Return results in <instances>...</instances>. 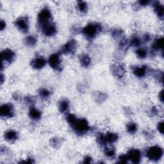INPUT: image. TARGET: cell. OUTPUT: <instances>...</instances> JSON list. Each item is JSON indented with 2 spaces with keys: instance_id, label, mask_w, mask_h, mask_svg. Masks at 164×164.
<instances>
[{
  "instance_id": "1",
  "label": "cell",
  "mask_w": 164,
  "mask_h": 164,
  "mask_svg": "<svg viewBox=\"0 0 164 164\" xmlns=\"http://www.w3.org/2000/svg\"><path fill=\"white\" fill-rule=\"evenodd\" d=\"M66 120L75 133L79 135H82L87 133L90 128L88 121L86 119L84 118L78 119L73 114H67Z\"/></svg>"
},
{
  "instance_id": "2",
  "label": "cell",
  "mask_w": 164,
  "mask_h": 164,
  "mask_svg": "<svg viewBox=\"0 0 164 164\" xmlns=\"http://www.w3.org/2000/svg\"><path fill=\"white\" fill-rule=\"evenodd\" d=\"M102 26L99 23H90L83 28V35L89 40H92L102 31Z\"/></svg>"
},
{
  "instance_id": "3",
  "label": "cell",
  "mask_w": 164,
  "mask_h": 164,
  "mask_svg": "<svg viewBox=\"0 0 164 164\" xmlns=\"http://www.w3.org/2000/svg\"><path fill=\"white\" fill-rule=\"evenodd\" d=\"M119 136L117 134L112 132H108L106 135L100 133L97 137V141L101 145H107V144H113L115 142Z\"/></svg>"
},
{
  "instance_id": "4",
  "label": "cell",
  "mask_w": 164,
  "mask_h": 164,
  "mask_svg": "<svg viewBox=\"0 0 164 164\" xmlns=\"http://www.w3.org/2000/svg\"><path fill=\"white\" fill-rule=\"evenodd\" d=\"M163 149L159 146L150 147L146 151L147 158L151 161H158L163 156Z\"/></svg>"
},
{
  "instance_id": "5",
  "label": "cell",
  "mask_w": 164,
  "mask_h": 164,
  "mask_svg": "<svg viewBox=\"0 0 164 164\" xmlns=\"http://www.w3.org/2000/svg\"><path fill=\"white\" fill-rule=\"evenodd\" d=\"M51 12L48 8L43 9L39 12L37 17V21L39 27H42L44 25L49 23L51 19Z\"/></svg>"
},
{
  "instance_id": "6",
  "label": "cell",
  "mask_w": 164,
  "mask_h": 164,
  "mask_svg": "<svg viewBox=\"0 0 164 164\" xmlns=\"http://www.w3.org/2000/svg\"><path fill=\"white\" fill-rule=\"evenodd\" d=\"M111 71L112 75L118 79L122 78L126 75V71L123 64H115L111 66Z\"/></svg>"
},
{
  "instance_id": "7",
  "label": "cell",
  "mask_w": 164,
  "mask_h": 164,
  "mask_svg": "<svg viewBox=\"0 0 164 164\" xmlns=\"http://www.w3.org/2000/svg\"><path fill=\"white\" fill-rule=\"evenodd\" d=\"M48 63L51 68H53L56 71H61L62 60L60 59V53H54L50 55L48 59Z\"/></svg>"
},
{
  "instance_id": "8",
  "label": "cell",
  "mask_w": 164,
  "mask_h": 164,
  "mask_svg": "<svg viewBox=\"0 0 164 164\" xmlns=\"http://www.w3.org/2000/svg\"><path fill=\"white\" fill-rule=\"evenodd\" d=\"M0 115L2 118H11L14 115V107L10 103L3 104L0 107Z\"/></svg>"
},
{
  "instance_id": "9",
  "label": "cell",
  "mask_w": 164,
  "mask_h": 164,
  "mask_svg": "<svg viewBox=\"0 0 164 164\" xmlns=\"http://www.w3.org/2000/svg\"><path fill=\"white\" fill-rule=\"evenodd\" d=\"M77 48V42L74 39L69 41L64 44L61 48L60 53L62 54H74Z\"/></svg>"
},
{
  "instance_id": "10",
  "label": "cell",
  "mask_w": 164,
  "mask_h": 164,
  "mask_svg": "<svg viewBox=\"0 0 164 164\" xmlns=\"http://www.w3.org/2000/svg\"><path fill=\"white\" fill-rule=\"evenodd\" d=\"M15 25L20 31L27 33L29 30V21L28 17H19L16 21Z\"/></svg>"
},
{
  "instance_id": "11",
  "label": "cell",
  "mask_w": 164,
  "mask_h": 164,
  "mask_svg": "<svg viewBox=\"0 0 164 164\" xmlns=\"http://www.w3.org/2000/svg\"><path fill=\"white\" fill-rule=\"evenodd\" d=\"M16 57V53L10 49H5L2 52V65L5 63L9 64L14 60Z\"/></svg>"
},
{
  "instance_id": "12",
  "label": "cell",
  "mask_w": 164,
  "mask_h": 164,
  "mask_svg": "<svg viewBox=\"0 0 164 164\" xmlns=\"http://www.w3.org/2000/svg\"><path fill=\"white\" fill-rule=\"evenodd\" d=\"M41 29L43 34L47 37L54 36L57 32L56 25L51 22L44 25L43 27H41Z\"/></svg>"
},
{
  "instance_id": "13",
  "label": "cell",
  "mask_w": 164,
  "mask_h": 164,
  "mask_svg": "<svg viewBox=\"0 0 164 164\" xmlns=\"http://www.w3.org/2000/svg\"><path fill=\"white\" fill-rule=\"evenodd\" d=\"M128 160L133 163H139L141 160V153L140 150L137 149H132L127 154Z\"/></svg>"
},
{
  "instance_id": "14",
  "label": "cell",
  "mask_w": 164,
  "mask_h": 164,
  "mask_svg": "<svg viewBox=\"0 0 164 164\" xmlns=\"http://www.w3.org/2000/svg\"><path fill=\"white\" fill-rule=\"evenodd\" d=\"M30 64L31 66L35 69H41L46 64V60L43 56H37L33 59Z\"/></svg>"
},
{
  "instance_id": "15",
  "label": "cell",
  "mask_w": 164,
  "mask_h": 164,
  "mask_svg": "<svg viewBox=\"0 0 164 164\" xmlns=\"http://www.w3.org/2000/svg\"><path fill=\"white\" fill-rule=\"evenodd\" d=\"M19 137V134L14 129H9L6 131L4 133L5 139L10 142H13L16 141Z\"/></svg>"
},
{
  "instance_id": "16",
  "label": "cell",
  "mask_w": 164,
  "mask_h": 164,
  "mask_svg": "<svg viewBox=\"0 0 164 164\" xmlns=\"http://www.w3.org/2000/svg\"><path fill=\"white\" fill-rule=\"evenodd\" d=\"M133 73L138 78H143L146 76L148 67L146 65H142V66H135L132 68Z\"/></svg>"
},
{
  "instance_id": "17",
  "label": "cell",
  "mask_w": 164,
  "mask_h": 164,
  "mask_svg": "<svg viewBox=\"0 0 164 164\" xmlns=\"http://www.w3.org/2000/svg\"><path fill=\"white\" fill-rule=\"evenodd\" d=\"M163 47V38L162 37L156 38L152 46L151 53H153L154 55H155L157 51L159 49H162Z\"/></svg>"
},
{
  "instance_id": "18",
  "label": "cell",
  "mask_w": 164,
  "mask_h": 164,
  "mask_svg": "<svg viewBox=\"0 0 164 164\" xmlns=\"http://www.w3.org/2000/svg\"><path fill=\"white\" fill-rule=\"evenodd\" d=\"M29 117H30V119L34 121H38L41 118L42 114L41 111H39L38 109L34 108V107H31L30 109L29 113H28Z\"/></svg>"
},
{
  "instance_id": "19",
  "label": "cell",
  "mask_w": 164,
  "mask_h": 164,
  "mask_svg": "<svg viewBox=\"0 0 164 164\" xmlns=\"http://www.w3.org/2000/svg\"><path fill=\"white\" fill-rule=\"evenodd\" d=\"M153 9L155 12H156V15L160 19L163 18V6L159 2H154L153 5Z\"/></svg>"
},
{
  "instance_id": "20",
  "label": "cell",
  "mask_w": 164,
  "mask_h": 164,
  "mask_svg": "<svg viewBox=\"0 0 164 164\" xmlns=\"http://www.w3.org/2000/svg\"><path fill=\"white\" fill-rule=\"evenodd\" d=\"M69 108V101L66 99L62 100L58 103V110L61 113L67 112Z\"/></svg>"
},
{
  "instance_id": "21",
  "label": "cell",
  "mask_w": 164,
  "mask_h": 164,
  "mask_svg": "<svg viewBox=\"0 0 164 164\" xmlns=\"http://www.w3.org/2000/svg\"><path fill=\"white\" fill-rule=\"evenodd\" d=\"M79 60L82 66L84 67H88L91 63L90 58L87 54L81 55L79 57Z\"/></svg>"
},
{
  "instance_id": "22",
  "label": "cell",
  "mask_w": 164,
  "mask_h": 164,
  "mask_svg": "<svg viewBox=\"0 0 164 164\" xmlns=\"http://www.w3.org/2000/svg\"><path fill=\"white\" fill-rule=\"evenodd\" d=\"M104 154L108 158L112 159L115 156V149L113 146H106L103 150Z\"/></svg>"
},
{
  "instance_id": "23",
  "label": "cell",
  "mask_w": 164,
  "mask_h": 164,
  "mask_svg": "<svg viewBox=\"0 0 164 164\" xmlns=\"http://www.w3.org/2000/svg\"><path fill=\"white\" fill-rule=\"evenodd\" d=\"M130 46V43H129V40L128 39L124 38H122V40L119 42V49L122 51V52H125L128 50L129 47Z\"/></svg>"
},
{
  "instance_id": "24",
  "label": "cell",
  "mask_w": 164,
  "mask_h": 164,
  "mask_svg": "<svg viewBox=\"0 0 164 164\" xmlns=\"http://www.w3.org/2000/svg\"><path fill=\"white\" fill-rule=\"evenodd\" d=\"M37 39L34 35H29L26 37V38L24 39L25 44L29 47H34V46L37 44Z\"/></svg>"
},
{
  "instance_id": "25",
  "label": "cell",
  "mask_w": 164,
  "mask_h": 164,
  "mask_svg": "<svg viewBox=\"0 0 164 164\" xmlns=\"http://www.w3.org/2000/svg\"><path fill=\"white\" fill-rule=\"evenodd\" d=\"M50 145L51 147H53V148L58 149V148H60V146L62 145V140L60 138L58 137H53L50 140Z\"/></svg>"
},
{
  "instance_id": "26",
  "label": "cell",
  "mask_w": 164,
  "mask_h": 164,
  "mask_svg": "<svg viewBox=\"0 0 164 164\" xmlns=\"http://www.w3.org/2000/svg\"><path fill=\"white\" fill-rule=\"evenodd\" d=\"M130 46L133 47H139L142 44V40L141 38L138 36H134L132 38L131 40H129Z\"/></svg>"
},
{
  "instance_id": "27",
  "label": "cell",
  "mask_w": 164,
  "mask_h": 164,
  "mask_svg": "<svg viewBox=\"0 0 164 164\" xmlns=\"http://www.w3.org/2000/svg\"><path fill=\"white\" fill-rule=\"evenodd\" d=\"M152 74L153 76V78L155 79L159 82L160 83L163 82V72L159 70H155L152 72Z\"/></svg>"
},
{
  "instance_id": "28",
  "label": "cell",
  "mask_w": 164,
  "mask_h": 164,
  "mask_svg": "<svg viewBox=\"0 0 164 164\" xmlns=\"http://www.w3.org/2000/svg\"><path fill=\"white\" fill-rule=\"evenodd\" d=\"M126 130L130 134H135L137 131V125L134 122H129L126 125Z\"/></svg>"
},
{
  "instance_id": "29",
  "label": "cell",
  "mask_w": 164,
  "mask_h": 164,
  "mask_svg": "<svg viewBox=\"0 0 164 164\" xmlns=\"http://www.w3.org/2000/svg\"><path fill=\"white\" fill-rule=\"evenodd\" d=\"M38 94L42 99H44V100L48 99V98H49L50 95H51L50 92L48 89H44V88H42L39 90Z\"/></svg>"
},
{
  "instance_id": "30",
  "label": "cell",
  "mask_w": 164,
  "mask_h": 164,
  "mask_svg": "<svg viewBox=\"0 0 164 164\" xmlns=\"http://www.w3.org/2000/svg\"><path fill=\"white\" fill-rule=\"evenodd\" d=\"M107 96L106 94L103 93H100V92H97V93L94 96V99L96 102H103L104 100L107 99Z\"/></svg>"
},
{
  "instance_id": "31",
  "label": "cell",
  "mask_w": 164,
  "mask_h": 164,
  "mask_svg": "<svg viewBox=\"0 0 164 164\" xmlns=\"http://www.w3.org/2000/svg\"><path fill=\"white\" fill-rule=\"evenodd\" d=\"M137 56L140 59H144L146 58L148 55V51L144 48H139L135 51Z\"/></svg>"
},
{
  "instance_id": "32",
  "label": "cell",
  "mask_w": 164,
  "mask_h": 164,
  "mask_svg": "<svg viewBox=\"0 0 164 164\" xmlns=\"http://www.w3.org/2000/svg\"><path fill=\"white\" fill-rule=\"evenodd\" d=\"M78 9L82 13H86L88 10V5L85 2H78Z\"/></svg>"
},
{
  "instance_id": "33",
  "label": "cell",
  "mask_w": 164,
  "mask_h": 164,
  "mask_svg": "<svg viewBox=\"0 0 164 164\" xmlns=\"http://www.w3.org/2000/svg\"><path fill=\"white\" fill-rule=\"evenodd\" d=\"M124 34L123 30L121 29H115L111 31V35L115 39H119Z\"/></svg>"
},
{
  "instance_id": "34",
  "label": "cell",
  "mask_w": 164,
  "mask_h": 164,
  "mask_svg": "<svg viewBox=\"0 0 164 164\" xmlns=\"http://www.w3.org/2000/svg\"><path fill=\"white\" fill-rule=\"evenodd\" d=\"M24 101H25V103H27V104H30V105H31V104L35 103V98L34 97H32V96H27V97H24Z\"/></svg>"
},
{
  "instance_id": "35",
  "label": "cell",
  "mask_w": 164,
  "mask_h": 164,
  "mask_svg": "<svg viewBox=\"0 0 164 164\" xmlns=\"http://www.w3.org/2000/svg\"><path fill=\"white\" fill-rule=\"evenodd\" d=\"M128 158L127 155H121L119 157V161L118 162L121 163H126L128 161Z\"/></svg>"
},
{
  "instance_id": "36",
  "label": "cell",
  "mask_w": 164,
  "mask_h": 164,
  "mask_svg": "<svg viewBox=\"0 0 164 164\" xmlns=\"http://www.w3.org/2000/svg\"><path fill=\"white\" fill-rule=\"evenodd\" d=\"M143 134L148 139H153V137H154L153 133L152 132H151V131H149V130L144 131Z\"/></svg>"
},
{
  "instance_id": "37",
  "label": "cell",
  "mask_w": 164,
  "mask_h": 164,
  "mask_svg": "<svg viewBox=\"0 0 164 164\" xmlns=\"http://www.w3.org/2000/svg\"><path fill=\"white\" fill-rule=\"evenodd\" d=\"M159 113H160V109H159L156 107H153L150 111V114H152L153 116L158 115Z\"/></svg>"
},
{
  "instance_id": "38",
  "label": "cell",
  "mask_w": 164,
  "mask_h": 164,
  "mask_svg": "<svg viewBox=\"0 0 164 164\" xmlns=\"http://www.w3.org/2000/svg\"><path fill=\"white\" fill-rule=\"evenodd\" d=\"M157 128H158L159 132L161 134H163V122L161 121L158 123V125H157Z\"/></svg>"
},
{
  "instance_id": "39",
  "label": "cell",
  "mask_w": 164,
  "mask_h": 164,
  "mask_svg": "<svg viewBox=\"0 0 164 164\" xmlns=\"http://www.w3.org/2000/svg\"><path fill=\"white\" fill-rule=\"evenodd\" d=\"M151 40V37L150 36L149 34H146L143 36V42L144 43L149 42Z\"/></svg>"
},
{
  "instance_id": "40",
  "label": "cell",
  "mask_w": 164,
  "mask_h": 164,
  "mask_svg": "<svg viewBox=\"0 0 164 164\" xmlns=\"http://www.w3.org/2000/svg\"><path fill=\"white\" fill-rule=\"evenodd\" d=\"M92 160H93V159H92L91 157H90L89 156H86L83 159V163H92Z\"/></svg>"
},
{
  "instance_id": "41",
  "label": "cell",
  "mask_w": 164,
  "mask_h": 164,
  "mask_svg": "<svg viewBox=\"0 0 164 164\" xmlns=\"http://www.w3.org/2000/svg\"><path fill=\"white\" fill-rule=\"evenodd\" d=\"M13 98L16 101H19L21 99V95L18 93H14V94H13Z\"/></svg>"
},
{
  "instance_id": "42",
  "label": "cell",
  "mask_w": 164,
  "mask_h": 164,
  "mask_svg": "<svg viewBox=\"0 0 164 164\" xmlns=\"http://www.w3.org/2000/svg\"><path fill=\"white\" fill-rule=\"evenodd\" d=\"M20 163H34V160L31 157H29V158L26 159L24 161H21Z\"/></svg>"
},
{
  "instance_id": "43",
  "label": "cell",
  "mask_w": 164,
  "mask_h": 164,
  "mask_svg": "<svg viewBox=\"0 0 164 164\" xmlns=\"http://www.w3.org/2000/svg\"><path fill=\"white\" fill-rule=\"evenodd\" d=\"M6 27V23L3 20H1V23H0V30L3 31Z\"/></svg>"
},
{
  "instance_id": "44",
  "label": "cell",
  "mask_w": 164,
  "mask_h": 164,
  "mask_svg": "<svg viewBox=\"0 0 164 164\" xmlns=\"http://www.w3.org/2000/svg\"><path fill=\"white\" fill-rule=\"evenodd\" d=\"M159 100L161 101V102H163V90H162L159 94Z\"/></svg>"
},
{
  "instance_id": "45",
  "label": "cell",
  "mask_w": 164,
  "mask_h": 164,
  "mask_svg": "<svg viewBox=\"0 0 164 164\" xmlns=\"http://www.w3.org/2000/svg\"><path fill=\"white\" fill-rule=\"evenodd\" d=\"M149 1H140L139 2V4H140V6H146L148 4H149Z\"/></svg>"
},
{
  "instance_id": "46",
  "label": "cell",
  "mask_w": 164,
  "mask_h": 164,
  "mask_svg": "<svg viewBox=\"0 0 164 164\" xmlns=\"http://www.w3.org/2000/svg\"><path fill=\"white\" fill-rule=\"evenodd\" d=\"M1 78H2V79H1V83L2 84L3 83V78H4V76H3V75H2V76H1Z\"/></svg>"
}]
</instances>
